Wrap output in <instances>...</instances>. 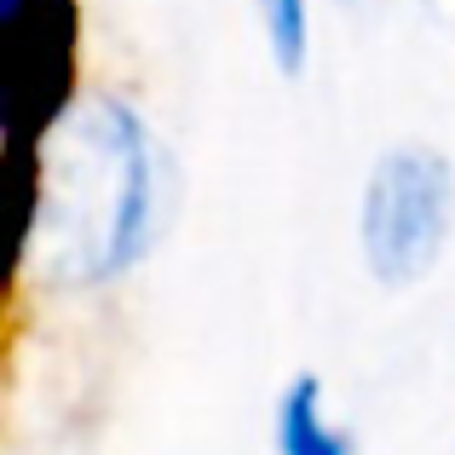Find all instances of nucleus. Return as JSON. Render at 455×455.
<instances>
[{"instance_id": "nucleus-3", "label": "nucleus", "mask_w": 455, "mask_h": 455, "mask_svg": "<svg viewBox=\"0 0 455 455\" xmlns=\"http://www.w3.org/2000/svg\"><path fill=\"white\" fill-rule=\"evenodd\" d=\"M271 444H277V455H357V438L329 415V398H323L317 375H294L277 392Z\"/></svg>"}, {"instance_id": "nucleus-4", "label": "nucleus", "mask_w": 455, "mask_h": 455, "mask_svg": "<svg viewBox=\"0 0 455 455\" xmlns=\"http://www.w3.org/2000/svg\"><path fill=\"white\" fill-rule=\"evenodd\" d=\"M259 23H266L271 64L283 76H300L311 58V0H259Z\"/></svg>"}, {"instance_id": "nucleus-1", "label": "nucleus", "mask_w": 455, "mask_h": 455, "mask_svg": "<svg viewBox=\"0 0 455 455\" xmlns=\"http://www.w3.org/2000/svg\"><path fill=\"white\" fill-rule=\"evenodd\" d=\"M156 145L116 92H76L41 122L29 162L23 266L52 289H104L150 254Z\"/></svg>"}, {"instance_id": "nucleus-2", "label": "nucleus", "mask_w": 455, "mask_h": 455, "mask_svg": "<svg viewBox=\"0 0 455 455\" xmlns=\"http://www.w3.org/2000/svg\"><path fill=\"white\" fill-rule=\"evenodd\" d=\"M455 213V167L433 145H398L369 167L357 248L380 289H410L438 266Z\"/></svg>"}]
</instances>
